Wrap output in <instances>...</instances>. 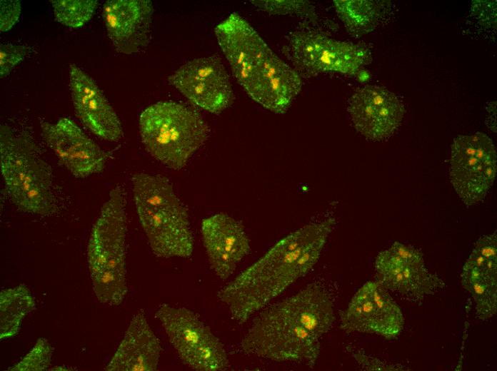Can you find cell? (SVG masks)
Returning a JSON list of instances; mask_svg holds the SVG:
<instances>
[{"mask_svg": "<svg viewBox=\"0 0 497 371\" xmlns=\"http://www.w3.org/2000/svg\"><path fill=\"white\" fill-rule=\"evenodd\" d=\"M335 320L329 293L321 284L313 283L259 310L241 347L249 355L312 367L320 355L321 340Z\"/></svg>", "mask_w": 497, "mask_h": 371, "instance_id": "obj_1", "label": "cell"}, {"mask_svg": "<svg viewBox=\"0 0 497 371\" xmlns=\"http://www.w3.org/2000/svg\"><path fill=\"white\" fill-rule=\"evenodd\" d=\"M336 224L334 218L309 223L273 245L217 293L239 324L305 276L318 260Z\"/></svg>", "mask_w": 497, "mask_h": 371, "instance_id": "obj_2", "label": "cell"}, {"mask_svg": "<svg viewBox=\"0 0 497 371\" xmlns=\"http://www.w3.org/2000/svg\"><path fill=\"white\" fill-rule=\"evenodd\" d=\"M131 185L136 212L153 253L164 258L191 256L194 239L189 213L170 180L136 173Z\"/></svg>", "mask_w": 497, "mask_h": 371, "instance_id": "obj_3", "label": "cell"}, {"mask_svg": "<svg viewBox=\"0 0 497 371\" xmlns=\"http://www.w3.org/2000/svg\"><path fill=\"white\" fill-rule=\"evenodd\" d=\"M0 154L1 175L11 201L24 212L46 216L55 213L51 169L34 142L1 124Z\"/></svg>", "mask_w": 497, "mask_h": 371, "instance_id": "obj_4", "label": "cell"}, {"mask_svg": "<svg viewBox=\"0 0 497 371\" xmlns=\"http://www.w3.org/2000/svg\"><path fill=\"white\" fill-rule=\"evenodd\" d=\"M139 133L148 153L165 166L180 170L206 141L209 129L195 110L174 101H159L139 116Z\"/></svg>", "mask_w": 497, "mask_h": 371, "instance_id": "obj_5", "label": "cell"}, {"mask_svg": "<svg viewBox=\"0 0 497 371\" xmlns=\"http://www.w3.org/2000/svg\"><path fill=\"white\" fill-rule=\"evenodd\" d=\"M155 315L186 365L199 371L229 368V360L224 345L194 311L164 303L158 308Z\"/></svg>", "mask_w": 497, "mask_h": 371, "instance_id": "obj_6", "label": "cell"}, {"mask_svg": "<svg viewBox=\"0 0 497 371\" xmlns=\"http://www.w3.org/2000/svg\"><path fill=\"white\" fill-rule=\"evenodd\" d=\"M126 194L118 185L109 193L95 221L87 246L91 277H101L127 285Z\"/></svg>", "mask_w": 497, "mask_h": 371, "instance_id": "obj_7", "label": "cell"}, {"mask_svg": "<svg viewBox=\"0 0 497 371\" xmlns=\"http://www.w3.org/2000/svg\"><path fill=\"white\" fill-rule=\"evenodd\" d=\"M286 48L293 64L309 74L338 72L354 75L372 59L364 46L333 39L313 29L294 31Z\"/></svg>", "mask_w": 497, "mask_h": 371, "instance_id": "obj_8", "label": "cell"}, {"mask_svg": "<svg viewBox=\"0 0 497 371\" xmlns=\"http://www.w3.org/2000/svg\"><path fill=\"white\" fill-rule=\"evenodd\" d=\"M451 182L467 205L481 201L496 173V152L492 140L483 133L460 136L451 146Z\"/></svg>", "mask_w": 497, "mask_h": 371, "instance_id": "obj_9", "label": "cell"}, {"mask_svg": "<svg viewBox=\"0 0 497 371\" xmlns=\"http://www.w3.org/2000/svg\"><path fill=\"white\" fill-rule=\"evenodd\" d=\"M168 81L194 105L212 113L222 112L234 100L229 76L215 56L187 61Z\"/></svg>", "mask_w": 497, "mask_h": 371, "instance_id": "obj_10", "label": "cell"}, {"mask_svg": "<svg viewBox=\"0 0 497 371\" xmlns=\"http://www.w3.org/2000/svg\"><path fill=\"white\" fill-rule=\"evenodd\" d=\"M403 325L401 309L377 281L361 287L341 315V327L346 332L376 334L386 339L399 335Z\"/></svg>", "mask_w": 497, "mask_h": 371, "instance_id": "obj_11", "label": "cell"}, {"mask_svg": "<svg viewBox=\"0 0 497 371\" xmlns=\"http://www.w3.org/2000/svg\"><path fill=\"white\" fill-rule=\"evenodd\" d=\"M41 136L59 162L74 176L86 178L102 172L109 155L69 118L56 123L41 121Z\"/></svg>", "mask_w": 497, "mask_h": 371, "instance_id": "obj_12", "label": "cell"}, {"mask_svg": "<svg viewBox=\"0 0 497 371\" xmlns=\"http://www.w3.org/2000/svg\"><path fill=\"white\" fill-rule=\"evenodd\" d=\"M348 111L358 132L368 140L380 141L389 138L399 126L404 108L394 93L369 85L352 95Z\"/></svg>", "mask_w": 497, "mask_h": 371, "instance_id": "obj_13", "label": "cell"}, {"mask_svg": "<svg viewBox=\"0 0 497 371\" xmlns=\"http://www.w3.org/2000/svg\"><path fill=\"white\" fill-rule=\"evenodd\" d=\"M201 236L211 270L221 280L229 278L250 252V241L241 221L224 213L203 219Z\"/></svg>", "mask_w": 497, "mask_h": 371, "instance_id": "obj_14", "label": "cell"}, {"mask_svg": "<svg viewBox=\"0 0 497 371\" xmlns=\"http://www.w3.org/2000/svg\"><path fill=\"white\" fill-rule=\"evenodd\" d=\"M154 6L149 0H109L102 16L108 36L116 49L132 54L151 39Z\"/></svg>", "mask_w": 497, "mask_h": 371, "instance_id": "obj_15", "label": "cell"}, {"mask_svg": "<svg viewBox=\"0 0 497 371\" xmlns=\"http://www.w3.org/2000/svg\"><path fill=\"white\" fill-rule=\"evenodd\" d=\"M69 76L76 116L98 137L119 141L124 134L121 122L96 82L75 64L70 65Z\"/></svg>", "mask_w": 497, "mask_h": 371, "instance_id": "obj_16", "label": "cell"}, {"mask_svg": "<svg viewBox=\"0 0 497 371\" xmlns=\"http://www.w3.org/2000/svg\"><path fill=\"white\" fill-rule=\"evenodd\" d=\"M376 281L402 298L421 303L426 295L445 287L444 282L431 273L424 263L407 262L389 248L379 253L375 260Z\"/></svg>", "mask_w": 497, "mask_h": 371, "instance_id": "obj_17", "label": "cell"}, {"mask_svg": "<svg viewBox=\"0 0 497 371\" xmlns=\"http://www.w3.org/2000/svg\"><path fill=\"white\" fill-rule=\"evenodd\" d=\"M161 347L142 311L135 314L107 366L108 371H154Z\"/></svg>", "mask_w": 497, "mask_h": 371, "instance_id": "obj_18", "label": "cell"}, {"mask_svg": "<svg viewBox=\"0 0 497 371\" xmlns=\"http://www.w3.org/2000/svg\"><path fill=\"white\" fill-rule=\"evenodd\" d=\"M35 308V299L24 284L2 290L0 293L1 340L17 335L24 318Z\"/></svg>", "mask_w": 497, "mask_h": 371, "instance_id": "obj_19", "label": "cell"}, {"mask_svg": "<svg viewBox=\"0 0 497 371\" xmlns=\"http://www.w3.org/2000/svg\"><path fill=\"white\" fill-rule=\"evenodd\" d=\"M461 283L471 294L478 318L485 320L496 313L497 278L492 277L485 270L464 264Z\"/></svg>", "mask_w": 497, "mask_h": 371, "instance_id": "obj_20", "label": "cell"}, {"mask_svg": "<svg viewBox=\"0 0 497 371\" xmlns=\"http://www.w3.org/2000/svg\"><path fill=\"white\" fill-rule=\"evenodd\" d=\"M333 2L337 15L353 36L371 32L378 24L381 9L373 1L334 0Z\"/></svg>", "mask_w": 497, "mask_h": 371, "instance_id": "obj_21", "label": "cell"}, {"mask_svg": "<svg viewBox=\"0 0 497 371\" xmlns=\"http://www.w3.org/2000/svg\"><path fill=\"white\" fill-rule=\"evenodd\" d=\"M55 19L70 28H80L93 16L96 0H51Z\"/></svg>", "mask_w": 497, "mask_h": 371, "instance_id": "obj_22", "label": "cell"}, {"mask_svg": "<svg viewBox=\"0 0 497 371\" xmlns=\"http://www.w3.org/2000/svg\"><path fill=\"white\" fill-rule=\"evenodd\" d=\"M251 3L256 8L273 15H291L316 21L314 6L303 0H253Z\"/></svg>", "mask_w": 497, "mask_h": 371, "instance_id": "obj_23", "label": "cell"}, {"mask_svg": "<svg viewBox=\"0 0 497 371\" xmlns=\"http://www.w3.org/2000/svg\"><path fill=\"white\" fill-rule=\"evenodd\" d=\"M53 349L49 341L41 337L33 348L10 371H43L51 365Z\"/></svg>", "mask_w": 497, "mask_h": 371, "instance_id": "obj_24", "label": "cell"}, {"mask_svg": "<svg viewBox=\"0 0 497 371\" xmlns=\"http://www.w3.org/2000/svg\"><path fill=\"white\" fill-rule=\"evenodd\" d=\"M29 47L11 44L0 45V76H7L29 53Z\"/></svg>", "mask_w": 497, "mask_h": 371, "instance_id": "obj_25", "label": "cell"}, {"mask_svg": "<svg viewBox=\"0 0 497 371\" xmlns=\"http://www.w3.org/2000/svg\"><path fill=\"white\" fill-rule=\"evenodd\" d=\"M0 6V30L5 32L11 29L18 21L21 14V1L1 0Z\"/></svg>", "mask_w": 497, "mask_h": 371, "instance_id": "obj_26", "label": "cell"}, {"mask_svg": "<svg viewBox=\"0 0 497 371\" xmlns=\"http://www.w3.org/2000/svg\"><path fill=\"white\" fill-rule=\"evenodd\" d=\"M389 249L403 260L413 263H424L422 253L411 245L395 242Z\"/></svg>", "mask_w": 497, "mask_h": 371, "instance_id": "obj_27", "label": "cell"}, {"mask_svg": "<svg viewBox=\"0 0 497 371\" xmlns=\"http://www.w3.org/2000/svg\"><path fill=\"white\" fill-rule=\"evenodd\" d=\"M352 356L364 370H396L393 366L388 365L373 357L365 355L360 350L353 352Z\"/></svg>", "mask_w": 497, "mask_h": 371, "instance_id": "obj_28", "label": "cell"}]
</instances>
